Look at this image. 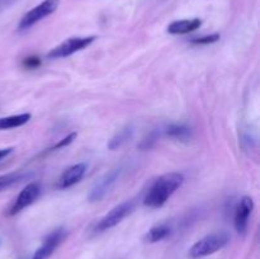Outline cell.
<instances>
[{
  "label": "cell",
  "instance_id": "44dd1931",
  "mask_svg": "<svg viewBox=\"0 0 260 259\" xmlns=\"http://www.w3.org/2000/svg\"><path fill=\"white\" fill-rule=\"evenodd\" d=\"M13 151H14V147H5V149H0V161H2L3 159H5L7 156H9Z\"/></svg>",
  "mask_w": 260,
  "mask_h": 259
},
{
  "label": "cell",
  "instance_id": "7c38bea8",
  "mask_svg": "<svg viewBox=\"0 0 260 259\" xmlns=\"http://www.w3.org/2000/svg\"><path fill=\"white\" fill-rule=\"evenodd\" d=\"M30 118H32V114L30 113H20L14 114V116L2 117L0 118V131L2 130L17 128V127H20L27 123Z\"/></svg>",
  "mask_w": 260,
  "mask_h": 259
},
{
  "label": "cell",
  "instance_id": "8992f818",
  "mask_svg": "<svg viewBox=\"0 0 260 259\" xmlns=\"http://www.w3.org/2000/svg\"><path fill=\"white\" fill-rule=\"evenodd\" d=\"M41 190H42V187H41V184L38 182H33L25 185V187L20 190L18 197L15 198L13 205L10 206L8 215L9 216L17 215V213H19L20 211L24 210L25 207L32 205V203L35 202V201H37V198L40 197Z\"/></svg>",
  "mask_w": 260,
  "mask_h": 259
},
{
  "label": "cell",
  "instance_id": "9a60e30c",
  "mask_svg": "<svg viewBox=\"0 0 260 259\" xmlns=\"http://www.w3.org/2000/svg\"><path fill=\"white\" fill-rule=\"evenodd\" d=\"M32 174H28L25 172H12L8 173V174L0 175V192L8 189V188L13 187L14 184L19 183L20 180H23L24 178L30 177Z\"/></svg>",
  "mask_w": 260,
  "mask_h": 259
},
{
  "label": "cell",
  "instance_id": "2e32d148",
  "mask_svg": "<svg viewBox=\"0 0 260 259\" xmlns=\"http://www.w3.org/2000/svg\"><path fill=\"white\" fill-rule=\"evenodd\" d=\"M170 235V228L168 225H157L154 226L149 230V233L145 235V241L146 243H157Z\"/></svg>",
  "mask_w": 260,
  "mask_h": 259
},
{
  "label": "cell",
  "instance_id": "8fae6325",
  "mask_svg": "<svg viewBox=\"0 0 260 259\" xmlns=\"http://www.w3.org/2000/svg\"><path fill=\"white\" fill-rule=\"evenodd\" d=\"M202 25V20L200 18H193V19H183L175 20L168 25V32L170 35H187L198 29Z\"/></svg>",
  "mask_w": 260,
  "mask_h": 259
},
{
  "label": "cell",
  "instance_id": "e0dca14e",
  "mask_svg": "<svg viewBox=\"0 0 260 259\" xmlns=\"http://www.w3.org/2000/svg\"><path fill=\"white\" fill-rule=\"evenodd\" d=\"M220 38L221 36L218 33H212V35L202 36V37L190 38V43H194V45H210V43L217 42Z\"/></svg>",
  "mask_w": 260,
  "mask_h": 259
},
{
  "label": "cell",
  "instance_id": "ac0fdd59",
  "mask_svg": "<svg viewBox=\"0 0 260 259\" xmlns=\"http://www.w3.org/2000/svg\"><path fill=\"white\" fill-rule=\"evenodd\" d=\"M157 140H159V134H157L156 131L151 132V134H149L144 140H142L141 144H140V149L141 150L152 149V147L155 146V144L157 142Z\"/></svg>",
  "mask_w": 260,
  "mask_h": 259
},
{
  "label": "cell",
  "instance_id": "d6986e66",
  "mask_svg": "<svg viewBox=\"0 0 260 259\" xmlns=\"http://www.w3.org/2000/svg\"><path fill=\"white\" fill-rule=\"evenodd\" d=\"M76 136H78V134H76V132H73V134L68 135V136L63 137L62 140H60V141H58L57 144H56L51 150H57V149H61V147L68 146V145H70L71 142L76 139Z\"/></svg>",
  "mask_w": 260,
  "mask_h": 259
},
{
  "label": "cell",
  "instance_id": "30bf717a",
  "mask_svg": "<svg viewBox=\"0 0 260 259\" xmlns=\"http://www.w3.org/2000/svg\"><path fill=\"white\" fill-rule=\"evenodd\" d=\"M86 168H88V165L85 163H78V164H74L71 167H69L61 174V177L58 178L56 187L58 189H66V188H70L73 185H75L76 183L83 179L84 174L86 172Z\"/></svg>",
  "mask_w": 260,
  "mask_h": 259
},
{
  "label": "cell",
  "instance_id": "6da1fadb",
  "mask_svg": "<svg viewBox=\"0 0 260 259\" xmlns=\"http://www.w3.org/2000/svg\"><path fill=\"white\" fill-rule=\"evenodd\" d=\"M184 182L182 173H168L157 178L144 198V205L150 208H159L167 203V201L174 195Z\"/></svg>",
  "mask_w": 260,
  "mask_h": 259
},
{
  "label": "cell",
  "instance_id": "9c48e42d",
  "mask_svg": "<svg viewBox=\"0 0 260 259\" xmlns=\"http://www.w3.org/2000/svg\"><path fill=\"white\" fill-rule=\"evenodd\" d=\"M66 230L65 229L60 228L57 230L52 231L47 238L43 240L42 245L36 250V253L33 254L32 259H47L52 255L53 251L56 250L58 245L63 241V239L66 238Z\"/></svg>",
  "mask_w": 260,
  "mask_h": 259
},
{
  "label": "cell",
  "instance_id": "3957f363",
  "mask_svg": "<svg viewBox=\"0 0 260 259\" xmlns=\"http://www.w3.org/2000/svg\"><path fill=\"white\" fill-rule=\"evenodd\" d=\"M95 36H88V37H70L47 53L48 58H65L79 51L84 50L90 46L95 41Z\"/></svg>",
  "mask_w": 260,
  "mask_h": 259
},
{
  "label": "cell",
  "instance_id": "7a4b0ae2",
  "mask_svg": "<svg viewBox=\"0 0 260 259\" xmlns=\"http://www.w3.org/2000/svg\"><path fill=\"white\" fill-rule=\"evenodd\" d=\"M230 241V235L228 231H218V233L210 234L203 239L198 240L189 249V256L193 259L203 258V256L211 255L216 251L225 248Z\"/></svg>",
  "mask_w": 260,
  "mask_h": 259
},
{
  "label": "cell",
  "instance_id": "4fadbf2b",
  "mask_svg": "<svg viewBox=\"0 0 260 259\" xmlns=\"http://www.w3.org/2000/svg\"><path fill=\"white\" fill-rule=\"evenodd\" d=\"M167 135L172 139L179 140V141H188L192 137V130L185 124H170L167 127Z\"/></svg>",
  "mask_w": 260,
  "mask_h": 259
},
{
  "label": "cell",
  "instance_id": "ba28073f",
  "mask_svg": "<svg viewBox=\"0 0 260 259\" xmlns=\"http://www.w3.org/2000/svg\"><path fill=\"white\" fill-rule=\"evenodd\" d=\"M254 210V201L251 197L244 196L239 201L234 216V226L239 234H245L249 223V216L251 215V211Z\"/></svg>",
  "mask_w": 260,
  "mask_h": 259
},
{
  "label": "cell",
  "instance_id": "52a82bcc",
  "mask_svg": "<svg viewBox=\"0 0 260 259\" xmlns=\"http://www.w3.org/2000/svg\"><path fill=\"white\" fill-rule=\"evenodd\" d=\"M121 173H122L121 168H116V169H112L111 172L107 173L106 175H103V177L95 183V185L91 188L88 197L89 201H90V202H99V201H101L102 198H103L104 196L112 189L114 183L118 180Z\"/></svg>",
  "mask_w": 260,
  "mask_h": 259
},
{
  "label": "cell",
  "instance_id": "5b68a950",
  "mask_svg": "<svg viewBox=\"0 0 260 259\" xmlns=\"http://www.w3.org/2000/svg\"><path fill=\"white\" fill-rule=\"evenodd\" d=\"M132 210H134V202L132 201H126V202L119 203L118 206L112 208L103 218L99 220V222L96 223L95 231L96 233H103V231L114 228L123 218H126L132 212Z\"/></svg>",
  "mask_w": 260,
  "mask_h": 259
},
{
  "label": "cell",
  "instance_id": "277c9868",
  "mask_svg": "<svg viewBox=\"0 0 260 259\" xmlns=\"http://www.w3.org/2000/svg\"><path fill=\"white\" fill-rule=\"evenodd\" d=\"M58 4H60V0H43L41 4H38L37 7H35L33 9H30L29 12H27L23 15V18L19 22V25H18V29H29L36 23H38L43 18L52 14L58 8Z\"/></svg>",
  "mask_w": 260,
  "mask_h": 259
},
{
  "label": "cell",
  "instance_id": "ffe728a7",
  "mask_svg": "<svg viewBox=\"0 0 260 259\" xmlns=\"http://www.w3.org/2000/svg\"><path fill=\"white\" fill-rule=\"evenodd\" d=\"M23 65L27 69H37L41 65L40 57H36V56H30V57H25L23 61Z\"/></svg>",
  "mask_w": 260,
  "mask_h": 259
},
{
  "label": "cell",
  "instance_id": "5bb4252c",
  "mask_svg": "<svg viewBox=\"0 0 260 259\" xmlns=\"http://www.w3.org/2000/svg\"><path fill=\"white\" fill-rule=\"evenodd\" d=\"M134 135V127L132 126H126L121 130V131L117 132L108 142V149L109 150H116L118 147H121L122 145L126 144L129 139Z\"/></svg>",
  "mask_w": 260,
  "mask_h": 259
}]
</instances>
